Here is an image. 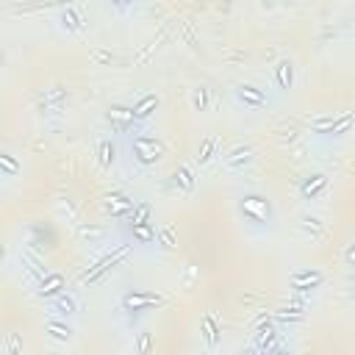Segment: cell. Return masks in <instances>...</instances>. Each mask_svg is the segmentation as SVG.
I'll return each mask as SVG.
<instances>
[{
	"instance_id": "cell-24",
	"label": "cell",
	"mask_w": 355,
	"mask_h": 355,
	"mask_svg": "<svg viewBox=\"0 0 355 355\" xmlns=\"http://www.w3.org/2000/svg\"><path fill=\"white\" fill-rule=\"evenodd\" d=\"M67 288V280H64V275L61 272H44V277L33 286V294L39 297V300H50V297H55L58 291H64Z\"/></svg>"
},
{
	"instance_id": "cell-8",
	"label": "cell",
	"mask_w": 355,
	"mask_h": 355,
	"mask_svg": "<svg viewBox=\"0 0 355 355\" xmlns=\"http://www.w3.org/2000/svg\"><path fill=\"white\" fill-rule=\"evenodd\" d=\"M103 119H105V125H108V133H114L116 139H128V136H133V133H139V130L147 128L144 122H139V119L133 116L130 105H122V103H111V105L103 111Z\"/></svg>"
},
{
	"instance_id": "cell-18",
	"label": "cell",
	"mask_w": 355,
	"mask_h": 355,
	"mask_svg": "<svg viewBox=\"0 0 355 355\" xmlns=\"http://www.w3.org/2000/svg\"><path fill=\"white\" fill-rule=\"evenodd\" d=\"M80 313V300L75 291H58L55 297L47 300V316H64V319H72Z\"/></svg>"
},
{
	"instance_id": "cell-30",
	"label": "cell",
	"mask_w": 355,
	"mask_h": 355,
	"mask_svg": "<svg viewBox=\"0 0 355 355\" xmlns=\"http://www.w3.org/2000/svg\"><path fill=\"white\" fill-rule=\"evenodd\" d=\"M300 227H305V230H308V227H313V233H319V230H322V219H319V216L305 214V216L300 219Z\"/></svg>"
},
{
	"instance_id": "cell-26",
	"label": "cell",
	"mask_w": 355,
	"mask_h": 355,
	"mask_svg": "<svg viewBox=\"0 0 355 355\" xmlns=\"http://www.w3.org/2000/svg\"><path fill=\"white\" fill-rule=\"evenodd\" d=\"M155 247L164 250V252H169V250L178 247V233H175L172 225H161V227H155Z\"/></svg>"
},
{
	"instance_id": "cell-2",
	"label": "cell",
	"mask_w": 355,
	"mask_h": 355,
	"mask_svg": "<svg viewBox=\"0 0 355 355\" xmlns=\"http://www.w3.org/2000/svg\"><path fill=\"white\" fill-rule=\"evenodd\" d=\"M122 141H125L128 161H130L136 169H141V172H144V169H153V166L161 164L164 155H166L164 139L155 136V133H150L147 128L139 130V133H133V136H128V139H122Z\"/></svg>"
},
{
	"instance_id": "cell-4",
	"label": "cell",
	"mask_w": 355,
	"mask_h": 355,
	"mask_svg": "<svg viewBox=\"0 0 355 355\" xmlns=\"http://www.w3.org/2000/svg\"><path fill=\"white\" fill-rule=\"evenodd\" d=\"M164 305H166L164 294H158V291H153V288H139V286H133V288H125V291L119 294V313H122L130 324L141 322L147 313H153V311H158V308H164Z\"/></svg>"
},
{
	"instance_id": "cell-7",
	"label": "cell",
	"mask_w": 355,
	"mask_h": 355,
	"mask_svg": "<svg viewBox=\"0 0 355 355\" xmlns=\"http://www.w3.org/2000/svg\"><path fill=\"white\" fill-rule=\"evenodd\" d=\"M230 94H233L236 105L244 108V111H263L275 103V94L266 86H258V83H250V80H236L230 86Z\"/></svg>"
},
{
	"instance_id": "cell-3",
	"label": "cell",
	"mask_w": 355,
	"mask_h": 355,
	"mask_svg": "<svg viewBox=\"0 0 355 355\" xmlns=\"http://www.w3.org/2000/svg\"><path fill=\"white\" fill-rule=\"evenodd\" d=\"M133 250H136V244H133L130 239H122V241L111 244L89 269L80 272L78 283H80V286H97V283H103V280L108 277V272H114L116 266H122V263L133 255Z\"/></svg>"
},
{
	"instance_id": "cell-25",
	"label": "cell",
	"mask_w": 355,
	"mask_h": 355,
	"mask_svg": "<svg viewBox=\"0 0 355 355\" xmlns=\"http://www.w3.org/2000/svg\"><path fill=\"white\" fill-rule=\"evenodd\" d=\"M19 172H22V161H19L14 153H8V150H0V178L11 180V178H17Z\"/></svg>"
},
{
	"instance_id": "cell-16",
	"label": "cell",
	"mask_w": 355,
	"mask_h": 355,
	"mask_svg": "<svg viewBox=\"0 0 355 355\" xmlns=\"http://www.w3.org/2000/svg\"><path fill=\"white\" fill-rule=\"evenodd\" d=\"M322 283H324V272L316 266H302L288 275V286L294 294H311V291L322 288Z\"/></svg>"
},
{
	"instance_id": "cell-31",
	"label": "cell",
	"mask_w": 355,
	"mask_h": 355,
	"mask_svg": "<svg viewBox=\"0 0 355 355\" xmlns=\"http://www.w3.org/2000/svg\"><path fill=\"white\" fill-rule=\"evenodd\" d=\"M3 349H8V352H22V341L17 338V333H11V336H8V344H6Z\"/></svg>"
},
{
	"instance_id": "cell-6",
	"label": "cell",
	"mask_w": 355,
	"mask_h": 355,
	"mask_svg": "<svg viewBox=\"0 0 355 355\" xmlns=\"http://www.w3.org/2000/svg\"><path fill=\"white\" fill-rule=\"evenodd\" d=\"M286 327L275 322V316H261L250 333V349L252 352H277L283 349V333Z\"/></svg>"
},
{
	"instance_id": "cell-32",
	"label": "cell",
	"mask_w": 355,
	"mask_h": 355,
	"mask_svg": "<svg viewBox=\"0 0 355 355\" xmlns=\"http://www.w3.org/2000/svg\"><path fill=\"white\" fill-rule=\"evenodd\" d=\"M3 261H6V244H0V266H3Z\"/></svg>"
},
{
	"instance_id": "cell-9",
	"label": "cell",
	"mask_w": 355,
	"mask_h": 355,
	"mask_svg": "<svg viewBox=\"0 0 355 355\" xmlns=\"http://www.w3.org/2000/svg\"><path fill=\"white\" fill-rule=\"evenodd\" d=\"M269 83H272V94L275 97H288L297 86V64L291 55H280L272 67H269Z\"/></svg>"
},
{
	"instance_id": "cell-27",
	"label": "cell",
	"mask_w": 355,
	"mask_h": 355,
	"mask_svg": "<svg viewBox=\"0 0 355 355\" xmlns=\"http://www.w3.org/2000/svg\"><path fill=\"white\" fill-rule=\"evenodd\" d=\"M189 105H191V111H208V105H211V89L208 86H194L191 94H189Z\"/></svg>"
},
{
	"instance_id": "cell-14",
	"label": "cell",
	"mask_w": 355,
	"mask_h": 355,
	"mask_svg": "<svg viewBox=\"0 0 355 355\" xmlns=\"http://www.w3.org/2000/svg\"><path fill=\"white\" fill-rule=\"evenodd\" d=\"M200 344L205 352H216L222 347V319L214 311H202L200 316Z\"/></svg>"
},
{
	"instance_id": "cell-15",
	"label": "cell",
	"mask_w": 355,
	"mask_h": 355,
	"mask_svg": "<svg viewBox=\"0 0 355 355\" xmlns=\"http://www.w3.org/2000/svg\"><path fill=\"white\" fill-rule=\"evenodd\" d=\"M155 222L153 219H122V230H125V239H130L136 247H155Z\"/></svg>"
},
{
	"instance_id": "cell-19",
	"label": "cell",
	"mask_w": 355,
	"mask_h": 355,
	"mask_svg": "<svg viewBox=\"0 0 355 355\" xmlns=\"http://www.w3.org/2000/svg\"><path fill=\"white\" fill-rule=\"evenodd\" d=\"M169 183H172V191L178 197L194 194V189H197V169H194V164H178L172 178H169Z\"/></svg>"
},
{
	"instance_id": "cell-11",
	"label": "cell",
	"mask_w": 355,
	"mask_h": 355,
	"mask_svg": "<svg viewBox=\"0 0 355 355\" xmlns=\"http://www.w3.org/2000/svg\"><path fill=\"white\" fill-rule=\"evenodd\" d=\"M219 164L227 175H244L255 164V147L252 144H233L230 150L219 153Z\"/></svg>"
},
{
	"instance_id": "cell-21",
	"label": "cell",
	"mask_w": 355,
	"mask_h": 355,
	"mask_svg": "<svg viewBox=\"0 0 355 355\" xmlns=\"http://www.w3.org/2000/svg\"><path fill=\"white\" fill-rule=\"evenodd\" d=\"M44 333H47V338L55 341V344H69V341L75 338V327H72V322L64 319V316H47V319H44Z\"/></svg>"
},
{
	"instance_id": "cell-17",
	"label": "cell",
	"mask_w": 355,
	"mask_h": 355,
	"mask_svg": "<svg viewBox=\"0 0 355 355\" xmlns=\"http://www.w3.org/2000/svg\"><path fill=\"white\" fill-rule=\"evenodd\" d=\"M133 202H136L133 194H128L125 189H111V191L103 197V214L111 216V219H116V222H122V219L130 214Z\"/></svg>"
},
{
	"instance_id": "cell-23",
	"label": "cell",
	"mask_w": 355,
	"mask_h": 355,
	"mask_svg": "<svg viewBox=\"0 0 355 355\" xmlns=\"http://www.w3.org/2000/svg\"><path fill=\"white\" fill-rule=\"evenodd\" d=\"M219 153H222V139H219L216 133H208V136L200 141V147H197L194 164H197V166H208V164L219 161Z\"/></svg>"
},
{
	"instance_id": "cell-5",
	"label": "cell",
	"mask_w": 355,
	"mask_h": 355,
	"mask_svg": "<svg viewBox=\"0 0 355 355\" xmlns=\"http://www.w3.org/2000/svg\"><path fill=\"white\" fill-rule=\"evenodd\" d=\"M352 122H355V114L352 111H338V114H322L316 116L311 125H308V133L311 139L316 141H324V144H333V141H341L352 133Z\"/></svg>"
},
{
	"instance_id": "cell-20",
	"label": "cell",
	"mask_w": 355,
	"mask_h": 355,
	"mask_svg": "<svg viewBox=\"0 0 355 355\" xmlns=\"http://www.w3.org/2000/svg\"><path fill=\"white\" fill-rule=\"evenodd\" d=\"M158 108H161V97H158L155 92H141V94H136L133 103H130L133 116H136L139 122H144V125L158 114Z\"/></svg>"
},
{
	"instance_id": "cell-29",
	"label": "cell",
	"mask_w": 355,
	"mask_h": 355,
	"mask_svg": "<svg viewBox=\"0 0 355 355\" xmlns=\"http://www.w3.org/2000/svg\"><path fill=\"white\" fill-rule=\"evenodd\" d=\"M105 6L111 11H116L119 17H128V14H133L141 6V0H105Z\"/></svg>"
},
{
	"instance_id": "cell-22",
	"label": "cell",
	"mask_w": 355,
	"mask_h": 355,
	"mask_svg": "<svg viewBox=\"0 0 355 355\" xmlns=\"http://www.w3.org/2000/svg\"><path fill=\"white\" fill-rule=\"evenodd\" d=\"M55 19H58V28H61L67 36L80 33V31L86 28V17H83V11H80L78 6H64Z\"/></svg>"
},
{
	"instance_id": "cell-10",
	"label": "cell",
	"mask_w": 355,
	"mask_h": 355,
	"mask_svg": "<svg viewBox=\"0 0 355 355\" xmlns=\"http://www.w3.org/2000/svg\"><path fill=\"white\" fill-rule=\"evenodd\" d=\"M69 105V92L64 86H47L44 92H39V114L44 122L61 119L67 114Z\"/></svg>"
},
{
	"instance_id": "cell-13",
	"label": "cell",
	"mask_w": 355,
	"mask_h": 355,
	"mask_svg": "<svg viewBox=\"0 0 355 355\" xmlns=\"http://www.w3.org/2000/svg\"><path fill=\"white\" fill-rule=\"evenodd\" d=\"M327 189H330V172H324V169L308 172V175H302L300 183H297V194H300L302 202H316V200H322V197L327 194Z\"/></svg>"
},
{
	"instance_id": "cell-12",
	"label": "cell",
	"mask_w": 355,
	"mask_h": 355,
	"mask_svg": "<svg viewBox=\"0 0 355 355\" xmlns=\"http://www.w3.org/2000/svg\"><path fill=\"white\" fill-rule=\"evenodd\" d=\"M119 139L108 130H103L97 139H94V166L100 172H111L116 166V158H119Z\"/></svg>"
},
{
	"instance_id": "cell-1",
	"label": "cell",
	"mask_w": 355,
	"mask_h": 355,
	"mask_svg": "<svg viewBox=\"0 0 355 355\" xmlns=\"http://www.w3.org/2000/svg\"><path fill=\"white\" fill-rule=\"evenodd\" d=\"M236 214L252 230H272L277 225V208L261 191H241L236 197Z\"/></svg>"
},
{
	"instance_id": "cell-28",
	"label": "cell",
	"mask_w": 355,
	"mask_h": 355,
	"mask_svg": "<svg viewBox=\"0 0 355 355\" xmlns=\"http://www.w3.org/2000/svg\"><path fill=\"white\" fill-rule=\"evenodd\" d=\"M155 349V341H153V333L147 327H141L136 336H133V352L136 355H150Z\"/></svg>"
}]
</instances>
